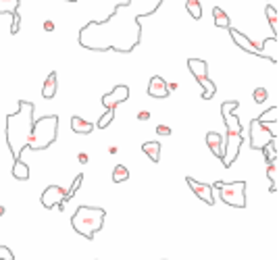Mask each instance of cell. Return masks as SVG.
<instances>
[{"instance_id": "obj_1", "label": "cell", "mask_w": 279, "mask_h": 260, "mask_svg": "<svg viewBox=\"0 0 279 260\" xmlns=\"http://www.w3.org/2000/svg\"><path fill=\"white\" fill-rule=\"evenodd\" d=\"M140 2L146 0H121L109 19L86 23L79 29V46L94 52H132L142 42L140 15L134 13V6Z\"/></svg>"}, {"instance_id": "obj_2", "label": "cell", "mask_w": 279, "mask_h": 260, "mask_svg": "<svg viewBox=\"0 0 279 260\" xmlns=\"http://www.w3.org/2000/svg\"><path fill=\"white\" fill-rule=\"evenodd\" d=\"M33 111H36L33 102L19 100L17 102V111L6 117V125H4L6 146H8L10 154H13L15 160L21 158L23 148H27V141H29V135H31V127H33Z\"/></svg>"}, {"instance_id": "obj_3", "label": "cell", "mask_w": 279, "mask_h": 260, "mask_svg": "<svg viewBox=\"0 0 279 260\" xmlns=\"http://www.w3.org/2000/svg\"><path fill=\"white\" fill-rule=\"evenodd\" d=\"M107 212L98 206H79L71 217V227L86 240H94V235L102 229Z\"/></svg>"}, {"instance_id": "obj_4", "label": "cell", "mask_w": 279, "mask_h": 260, "mask_svg": "<svg viewBox=\"0 0 279 260\" xmlns=\"http://www.w3.org/2000/svg\"><path fill=\"white\" fill-rule=\"evenodd\" d=\"M56 133H59V117L56 115H46V117H42V119L33 121L27 148H31V150L50 148L56 141Z\"/></svg>"}, {"instance_id": "obj_5", "label": "cell", "mask_w": 279, "mask_h": 260, "mask_svg": "<svg viewBox=\"0 0 279 260\" xmlns=\"http://www.w3.org/2000/svg\"><path fill=\"white\" fill-rule=\"evenodd\" d=\"M213 190H217L219 198L223 200L227 206H236V208H244L246 206V181H215Z\"/></svg>"}, {"instance_id": "obj_6", "label": "cell", "mask_w": 279, "mask_h": 260, "mask_svg": "<svg viewBox=\"0 0 279 260\" xmlns=\"http://www.w3.org/2000/svg\"><path fill=\"white\" fill-rule=\"evenodd\" d=\"M188 69L192 71V75L196 77V81H198L200 88H202V98L211 100L217 94V84H213L211 77H208V65H206V61H200V58H190Z\"/></svg>"}, {"instance_id": "obj_7", "label": "cell", "mask_w": 279, "mask_h": 260, "mask_svg": "<svg viewBox=\"0 0 279 260\" xmlns=\"http://www.w3.org/2000/svg\"><path fill=\"white\" fill-rule=\"evenodd\" d=\"M273 137H277V133L271 131V129L267 127V123H261L259 119L250 121V148L263 150Z\"/></svg>"}, {"instance_id": "obj_8", "label": "cell", "mask_w": 279, "mask_h": 260, "mask_svg": "<svg viewBox=\"0 0 279 260\" xmlns=\"http://www.w3.org/2000/svg\"><path fill=\"white\" fill-rule=\"evenodd\" d=\"M67 202H69L67 200V190H63L61 185H48L44 190V194H42V206L48 208V210L50 208L63 210Z\"/></svg>"}, {"instance_id": "obj_9", "label": "cell", "mask_w": 279, "mask_h": 260, "mask_svg": "<svg viewBox=\"0 0 279 260\" xmlns=\"http://www.w3.org/2000/svg\"><path fill=\"white\" fill-rule=\"evenodd\" d=\"M242 144H244V135H242V133H227L225 146H223V156H221V162H223V167L229 169L231 164L236 162Z\"/></svg>"}, {"instance_id": "obj_10", "label": "cell", "mask_w": 279, "mask_h": 260, "mask_svg": "<svg viewBox=\"0 0 279 260\" xmlns=\"http://www.w3.org/2000/svg\"><path fill=\"white\" fill-rule=\"evenodd\" d=\"M240 106L238 100H227L221 104V115H223V121H225V127H227V133H242V123L240 119L234 115V111Z\"/></svg>"}, {"instance_id": "obj_11", "label": "cell", "mask_w": 279, "mask_h": 260, "mask_svg": "<svg viewBox=\"0 0 279 260\" xmlns=\"http://www.w3.org/2000/svg\"><path fill=\"white\" fill-rule=\"evenodd\" d=\"M127 98H130V88H127L125 84H119V86H115L109 94L102 96V106L107 111H117V104L125 102Z\"/></svg>"}, {"instance_id": "obj_12", "label": "cell", "mask_w": 279, "mask_h": 260, "mask_svg": "<svg viewBox=\"0 0 279 260\" xmlns=\"http://www.w3.org/2000/svg\"><path fill=\"white\" fill-rule=\"evenodd\" d=\"M185 183L190 185V190H192L196 196H198L202 202H206L208 206L215 204V194H213L215 190L211 187V183H200V181H196L194 177H185Z\"/></svg>"}, {"instance_id": "obj_13", "label": "cell", "mask_w": 279, "mask_h": 260, "mask_svg": "<svg viewBox=\"0 0 279 260\" xmlns=\"http://www.w3.org/2000/svg\"><path fill=\"white\" fill-rule=\"evenodd\" d=\"M227 29H229V35H231V40H234V44H238L244 52H248V54H257V56H263L261 46H259V44H254L250 38H246V35H244L242 31H238V29H234V27H227Z\"/></svg>"}, {"instance_id": "obj_14", "label": "cell", "mask_w": 279, "mask_h": 260, "mask_svg": "<svg viewBox=\"0 0 279 260\" xmlns=\"http://www.w3.org/2000/svg\"><path fill=\"white\" fill-rule=\"evenodd\" d=\"M148 96H150V98H156V100H165V98L169 96L167 81L162 79L160 75L150 77V81H148Z\"/></svg>"}, {"instance_id": "obj_15", "label": "cell", "mask_w": 279, "mask_h": 260, "mask_svg": "<svg viewBox=\"0 0 279 260\" xmlns=\"http://www.w3.org/2000/svg\"><path fill=\"white\" fill-rule=\"evenodd\" d=\"M206 146H208V150H211L217 158L223 156V137H221V133L208 131L206 133Z\"/></svg>"}, {"instance_id": "obj_16", "label": "cell", "mask_w": 279, "mask_h": 260, "mask_svg": "<svg viewBox=\"0 0 279 260\" xmlns=\"http://www.w3.org/2000/svg\"><path fill=\"white\" fill-rule=\"evenodd\" d=\"M277 50H279V46H277V38H275V35H271L269 40H265L263 46H261L263 58H269L273 65H277Z\"/></svg>"}, {"instance_id": "obj_17", "label": "cell", "mask_w": 279, "mask_h": 260, "mask_svg": "<svg viewBox=\"0 0 279 260\" xmlns=\"http://www.w3.org/2000/svg\"><path fill=\"white\" fill-rule=\"evenodd\" d=\"M71 129H73V133H79V135H88L94 131V125H92L90 121H86L84 117H71Z\"/></svg>"}, {"instance_id": "obj_18", "label": "cell", "mask_w": 279, "mask_h": 260, "mask_svg": "<svg viewBox=\"0 0 279 260\" xmlns=\"http://www.w3.org/2000/svg\"><path fill=\"white\" fill-rule=\"evenodd\" d=\"M54 94H56V73H54V71H50V75L46 77V81H44L42 96L46 100H50V98H54Z\"/></svg>"}, {"instance_id": "obj_19", "label": "cell", "mask_w": 279, "mask_h": 260, "mask_svg": "<svg viewBox=\"0 0 279 260\" xmlns=\"http://www.w3.org/2000/svg\"><path fill=\"white\" fill-rule=\"evenodd\" d=\"M142 150H144V154L150 160H152V162H158L160 160V144H158V141H144Z\"/></svg>"}, {"instance_id": "obj_20", "label": "cell", "mask_w": 279, "mask_h": 260, "mask_svg": "<svg viewBox=\"0 0 279 260\" xmlns=\"http://www.w3.org/2000/svg\"><path fill=\"white\" fill-rule=\"evenodd\" d=\"M21 0H0V15H10L15 17L19 13Z\"/></svg>"}, {"instance_id": "obj_21", "label": "cell", "mask_w": 279, "mask_h": 260, "mask_svg": "<svg viewBox=\"0 0 279 260\" xmlns=\"http://www.w3.org/2000/svg\"><path fill=\"white\" fill-rule=\"evenodd\" d=\"M13 177L19 179V181H27L29 179V167L21 158L15 160V164H13Z\"/></svg>"}, {"instance_id": "obj_22", "label": "cell", "mask_w": 279, "mask_h": 260, "mask_svg": "<svg viewBox=\"0 0 279 260\" xmlns=\"http://www.w3.org/2000/svg\"><path fill=\"white\" fill-rule=\"evenodd\" d=\"M265 15H267V19H269V25H271V31H273V35L277 38V33H279V15H277V8L275 6H271V4H267L265 6Z\"/></svg>"}, {"instance_id": "obj_23", "label": "cell", "mask_w": 279, "mask_h": 260, "mask_svg": "<svg viewBox=\"0 0 279 260\" xmlns=\"http://www.w3.org/2000/svg\"><path fill=\"white\" fill-rule=\"evenodd\" d=\"M213 19H215V25L217 27H231V23H229V17H227V13L221 6H215L213 8Z\"/></svg>"}, {"instance_id": "obj_24", "label": "cell", "mask_w": 279, "mask_h": 260, "mask_svg": "<svg viewBox=\"0 0 279 260\" xmlns=\"http://www.w3.org/2000/svg\"><path fill=\"white\" fill-rule=\"evenodd\" d=\"M267 177L271 183V192H277V183H279V171H277V162H267Z\"/></svg>"}, {"instance_id": "obj_25", "label": "cell", "mask_w": 279, "mask_h": 260, "mask_svg": "<svg viewBox=\"0 0 279 260\" xmlns=\"http://www.w3.org/2000/svg\"><path fill=\"white\" fill-rule=\"evenodd\" d=\"M263 154L267 162H277V137H273L269 144L263 148Z\"/></svg>"}, {"instance_id": "obj_26", "label": "cell", "mask_w": 279, "mask_h": 260, "mask_svg": "<svg viewBox=\"0 0 279 260\" xmlns=\"http://www.w3.org/2000/svg\"><path fill=\"white\" fill-rule=\"evenodd\" d=\"M185 8L188 13L192 15V19L200 21L202 19V6H200V0H185Z\"/></svg>"}, {"instance_id": "obj_27", "label": "cell", "mask_w": 279, "mask_h": 260, "mask_svg": "<svg viewBox=\"0 0 279 260\" xmlns=\"http://www.w3.org/2000/svg\"><path fill=\"white\" fill-rule=\"evenodd\" d=\"M261 123H277L279 121V106H271L269 111H265L261 117H257Z\"/></svg>"}, {"instance_id": "obj_28", "label": "cell", "mask_w": 279, "mask_h": 260, "mask_svg": "<svg viewBox=\"0 0 279 260\" xmlns=\"http://www.w3.org/2000/svg\"><path fill=\"white\" fill-rule=\"evenodd\" d=\"M127 179H130V169H127L125 164H117L115 171H113V181L115 183H123Z\"/></svg>"}, {"instance_id": "obj_29", "label": "cell", "mask_w": 279, "mask_h": 260, "mask_svg": "<svg viewBox=\"0 0 279 260\" xmlns=\"http://www.w3.org/2000/svg\"><path fill=\"white\" fill-rule=\"evenodd\" d=\"M113 119H115V111H107V113H104L100 119H98L96 127H98V129H107V127L113 123Z\"/></svg>"}, {"instance_id": "obj_30", "label": "cell", "mask_w": 279, "mask_h": 260, "mask_svg": "<svg viewBox=\"0 0 279 260\" xmlns=\"http://www.w3.org/2000/svg\"><path fill=\"white\" fill-rule=\"evenodd\" d=\"M81 183H84V175H77L75 179H73V183H71V187L67 190V200H71V198L77 194V190L81 187Z\"/></svg>"}, {"instance_id": "obj_31", "label": "cell", "mask_w": 279, "mask_h": 260, "mask_svg": "<svg viewBox=\"0 0 279 260\" xmlns=\"http://www.w3.org/2000/svg\"><path fill=\"white\" fill-rule=\"evenodd\" d=\"M252 98H254L257 104H263V102L269 100V92H267V88H257L254 94H252Z\"/></svg>"}, {"instance_id": "obj_32", "label": "cell", "mask_w": 279, "mask_h": 260, "mask_svg": "<svg viewBox=\"0 0 279 260\" xmlns=\"http://www.w3.org/2000/svg\"><path fill=\"white\" fill-rule=\"evenodd\" d=\"M0 260H15L13 250H8L6 246H0Z\"/></svg>"}, {"instance_id": "obj_33", "label": "cell", "mask_w": 279, "mask_h": 260, "mask_svg": "<svg viewBox=\"0 0 279 260\" xmlns=\"http://www.w3.org/2000/svg\"><path fill=\"white\" fill-rule=\"evenodd\" d=\"M156 133H158V135H171V127H167V125H156Z\"/></svg>"}, {"instance_id": "obj_34", "label": "cell", "mask_w": 279, "mask_h": 260, "mask_svg": "<svg viewBox=\"0 0 279 260\" xmlns=\"http://www.w3.org/2000/svg\"><path fill=\"white\" fill-rule=\"evenodd\" d=\"M138 119H140V121H148V119H150V113H148V111H140V113H138Z\"/></svg>"}, {"instance_id": "obj_35", "label": "cell", "mask_w": 279, "mask_h": 260, "mask_svg": "<svg viewBox=\"0 0 279 260\" xmlns=\"http://www.w3.org/2000/svg\"><path fill=\"white\" fill-rule=\"evenodd\" d=\"M44 31H54V23L52 21H44Z\"/></svg>"}, {"instance_id": "obj_36", "label": "cell", "mask_w": 279, "mask_h": 260, "mask_svg": "<svg viewBox=\"0 0 279 260\" xmlns=\"http://www.w3.org/2000/svg\"><path fill=\"white\" fill-rule=\"evenodd\" d=\"M77 160H79L81 164H86L90 158H88V154H86V152H81V154H77Z\"/></svg>"}, {"instance_id": "obj_37", "label": "cell", "mask_w": 279, "mask_h": 260, "mask_svg": "<svg viewBox=\"0 0 279 260\" xmlns=\"http://www.w3.org/2000/svg\"><path fill=\"white\" fill-rule=\"evenodd\" d=\"M109 152H111V154H117L119 148H117V146H111V148H109Z\"/></svg>"}, {"instance_id": "obj_38", "label": "cell", "mask_w": 279, "mask_h": 260, "mask_svg": "<svg viewBox=\"0 0 279 260\" xmlns=\"http://www.w3.org/2000/svg\"><path fill=\"white\" fill-rule=\"evenodd\" d=\"M4 215V206H0V217H2Z\"/></svg>"}, {"instance_id": "obj_39", "label": "cell", "mask_w": 279, "mask_h": 260, "mask_svg": "<svg viewBox=\"0 0 279 260\" xmlns=\"http://www.w3.org/2000/svg\"><path fill=\"white\" fill-rule=\"evenodd\" d=\"M65 2H77V0H65Z\"/></svg>"}, {"instance_id": "obj_40", "label": "cell", "mask_w": 279, "mask_h": 260, "mask_svg": "<svg viewBox=\"0 0 279 260\" xmlns=\"http://www.w3.org/2000/svg\"><path fill=\"white\" fill-rule=\"evenodd\" d=\"M162 260H165V258H162Z\"/></svg>"}]
</instances>
